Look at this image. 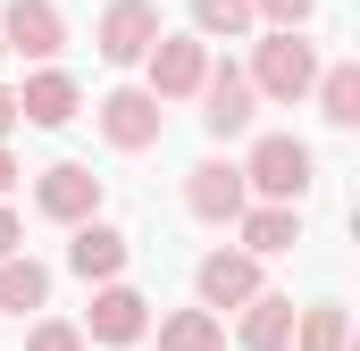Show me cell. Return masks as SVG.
<instances>
[{
    "mask_svg": "<svg viewBox=\"0 0 360 351\" xmlns=\"http://www.w3.org/2000/svg\"><path fill=\"white\" fill-rule=\"evenodd\" d=\"M235 168H243V184H252V201L302 209V192H310L319 159H310V143H302V134H260V143H252V159H235Z\"/></svg>",
    "mask_w": 360,
    "mask_h": 351,
    "instance_id": "1",
    "label": "cell"
},
{
    "mask_svg": "<svg viewBox=\"0 0 360 351\" xmlns=\"http://www.w3.org/2000/svg\"><path fill=\"white\" fill-rule=\"evenodd\" d=\"M184 209L201 218V226H235L243 209H252V184L235 159H201V168L184 176Z\"/></svg>",
    "mask_w": 360,
    "mask_h": 351,
    "instance_id": "8",
    "label": "cell"
},
{
    "mask_svg": "<svg viewBox=\"0 0 360 351\" xmlns=\"http://www.w3.org/2000/svg\"><path fill=\"white\" fill-rule=\"evenodd\" d=\"M252 92L260 100H310L319 84V51H310V34H260V51H252Z\"/></svg>",
    "mask_w": 360,
    "mask_h": 351,
    "instance_id": "2",
    "label": "cell"
},
{
    "mask_svg": "<svg viewBox=\"0 0 360 351\" xmlns=\"http://www.w3.org/2000/svg\"><path fill=\"white\" fill-rule=\"evenodd\" d=\"M76 109H84V92H76V76H68V67H34V76L17 84V126H42V134H59Z\"/></svg>",
    "mask_w": 360,
    "mask_h": 351,
    "instance_id": "12",
    "label": "cell"
},
{
    "mask_svg": "<svg viewBox=\"0 0 360 351\" xmlns=\"http://www.w3.org/2000/svg\"><path fill=\"white\" fill-rule=\"evenodd\" d=\"M126 260H134V234H126V226H109V218L76 226V243H68V267H76L84 284H117Z\"/></svg>",
    "mask_w": 360,
    "mask_h": 351,
    "instance_id": "13",
    "label": "cell"
},
{
    "mask_svg": "<svg viewBox=\"0 0 360 351\" xmlns=\"http://www.w3.org/2000/svg\"><path fill=\"white\" fill-rule=\"evenodd\" d=\"M42 301H51V267L25 260V251L0 260V310H42Z\"/></svg>",
    "mask_w": 360,
    "mask_h": 351,
    "instance_id": "18",
    "label": "cell"
},
{
    "mask_svg": "<svg viewBox=\"0 0 360 351\" xmlns=\"http://www.w3.org/2000/svg\"><path fill=\"white\" fill-rule=\"evenodd\" d=\"M252 109H260V92H252L243 67H210V76H201V126H210V143L252 134Z\"/></svg>",
    "mask_w": 360,
    "mask_h": 351,
    "instance_id": "10",
    "label": "cell"
},
{
    "mask_svg": "<svg viewBox=\"0 0 360 351\" xmlns=\"http://www.w3.org/2000/svg\"><path fill=\"white\" fill-rule=\"evenodd\" d=\"M344 343H352V326H344V310H335V301L293 310V351H344Z\"/></svg>",
    "mask_w": 360,
    "mask_h": 351,
    "instance_id": "20",
    "label": "cell"
},
{
    "mask_svg": "<svg viewBox=\"0 0 360 351\" xmlns=\"http://www.w3.org/2000/svg\"><path fill=\"white\" fill-rule=\"evenodd\" d=\"M319 117H327V126H360V67L352 59H335V67H319Z\"/></svg>",
    "mask_w": 360,
    "mask_h": 351,
    "instance_id": "16",
    "label": "cell"
},
{
    "mask_svg": "<svg viewBox=\"0 0 360 351\" xmlns=\"http://www.w3.org/2000/svg\"><path fill=\"white\" fill-rule=\"evenodd\" d=\"M0 42H8L17 59L51 67V59L68 51V17H59V0H8V8H0Z\"/></svg>",
    "mask_w": 360,
    "mask_h": 351,
    "instance_id": "7",
    "label": "cell"
},
{
    "mask_svg": "<svg viewBox=\"0 0 360 351\" xmlns=\"http://www.w3.org/2000/svg\"><path fill=\"white\" fill-rule=\"evenodd\" d=\"M25 351H84V335H76V318H34Z\"/></svg>",
    "mask_w": 360,
    "mask_h": 351,
    "instance_id": "22",
    "label": "cell"
},
{
    "mask_svg": "<svg viewBox=\"0 0 360 351\" xmlns=\"http://www.w3.org/2000/svg\"><path fill=\"white\" fill-rule=\"evenodd\" d=\"M252 17H260L269 34H302V25L319 17V0H252Z\"/></svg>",
    "mask_w": 360,
    "mask_h": 351,
    "instance_id": "21",
    "label": "cell"
},
{
    "mask_svg": "<svg viewBox=\"0 0 360 351\" xmlns=\"http://www.w3.org/2000/svg\"><path fill=\"white\" fill-rule=\"evenodd\" d=\"M160 351H226V326L210 310H168L160 318Z\"/></svg>",
    "mask_w": 360,
    "mask_h": 351,
    "instance_id": "17",
    "label": "cell"
},
{
    "mask_svg": "<svg viewBox=\"0 0 360 351\" xmlns=\"http://www.w3.org/2000/svg\"><path fill=\"white\" fill-rule=\"evenodd\" d=\"M8 184H17V159H8V151H0V192H8Z\"/></svg>",
    "mask_w": 360,
    "mask_h": 351,
    "instance_id": "25",
    "label": "cell"
},
{
    "mask_svg": "<svg viewBox=\"0 0 360 351\" xmlns=\"http://www.w3.org/2000/svg\"><path fill=\"white\" fill-rule=\"evenodd\" d=\"M17 243H25V226H17V209L0 201V260H17Z\"/></svg>",
    "mask_w": 360,
    "mask_h": 351,
    "instance_id": "23",
    "label": "cell"
},
{
    "mask_svg": "<svg viewBox=\"0 0 360 351\" xmlns=\"http://www.w3.org/2000/svg\"><path fill=\"white\" fill-rule=\"evenodd\" d=\"M193 293H201V310L218 318V310H243V301H260L269 284H260V260H252V251H210V260L193 267Z\"/></svg>",
    "mask_w": 360,
    "mask_h": 351,
    "instance_id": "11",
    "label": "cell"
},
{
    "mask_svg": "<svg viewBox=\"0 0 360 351\" xmlns=\"http://www.w3.org/2000/svg\"><path fill=\"white\" fill-rule=\"evenodd\" d=\"M151 42H160V0H109L101 25H92V51H101L109 67H134Z\"/></svg>",
    "mask_w": 360,
    "mask_h": 351,
    "instance_id": "6",
    "label": "cell"
},
{
    "mask_svg": "<svg viewBox=\"0 0 360 351\" xmlns=\"http://www.w3.org/2000/svg\"><path fill=\"white\" fill-rule=\"evenodd\" d=\"M143 67H151L143 92H151L160 109H168V100H193L201 76H210V42H201V34H160V42L143 51Z\"/></svg>",
    "mask_w": 360,
    "mask_h": 351,
    "instance_id": "4",
    "label": "cell"
},
{
    "mask_svg": "<svg viewBox=\"0 0 360 351\" xmlns=\"http://www.w3.org/2000/svg\"><path fill=\"white\" fill-rule=\"evenodd\" d=\"M243 351H285L293 343V301L285 293H260V301H243Z\"/></svg>",
    "mask_w": 360,
    "mask_h": 351,
    "instance_id": "15",
    "label": "cell"
},
{
    "mask_svg": "<svg viewBox=\"0 0 360 351\" xmlns=\"http://www.w3.org/2000/svg\"><path fill=\"white\" fill-rule=\"evenodd\" d=\"M92 117H101V143H109V151H151V143H160V126H168V109H160L143 84L101 92V100H92Z\"/></svg>",
    "mask_w": 360,
    "mask_h": 351,
    "instance_id": "5",
    "label": "cell"
},
{
    "mask_svg": "<svg viewBox=\"0 0 360 351\" xmlns=\"http://www.w3.org/2000/svg\"><path fill=\"white\" fill-rule=\"evenodd\" d=\"M0 59H8V42H0Z\"/></svg>",
    "mask_w": 360,
    "mask_h": 351,
    "instance_id": "26",
    "label": "cell"
},
{
    "mask_svg": "<svg viewBox=\"0 0 360 351\" xmlns=\"http://www.w3.org/2000/svg\"><path fill=\"white\" fill-rule=\"evenodd\" d=\"M76 335H84V343H109V351H126V343H143V335H151V301H143L134 284H101Z\"/></svg>",
    "mask_w": 360,
    "mask_h": 351,
    "instance_id": "9",
    "label": "cell"
},
{
    "mask_svg": "<svg viewBox=\"0 0 360 351\" xmlns=\"http://www.w3.org/2000/svg\"><path fill=\"white\" fill-rule=\"evenodd\" d=\"M260 17H252V0H193V34L201 42H243Z\"/></svg>",
    "mask_w": 360,
    "mask_h": 351,
    "instance_id": "19",
    "label": "cell"
},
{
    "mask_svg": "<svg viewBox=\"0 0 360 351\" xmlns=\"http://www.w3.org/2000/svg\"><path fill=\"white\" fill-rule=\"evenodd\" d=\"M34 209L51 218V226H92L101 218V176L84 159H51V168L34 176Z\"/></svg>",
    "mask_w": 360,
    "mask_h": 351,
    "instance_id": "3",
    "label": "cell"
},
{
    "mask_svg": "<svg viewBox=\"0 0 360 351\" xmlns=\"http://www.w3.org/2000/svg\"><path fill=\"white\" fill-rule=\"evenodd\" d=\"M235 234H243V251H252V260H276V251H293V243H302V209L252 201V209L235 218Z\"/></svg>",
    "mask_w": 360,
    "mask_h": 351,
    "instance_id": "14",
    "label": "cell"
},
{
    "mask_svg": "<svg viewBox=\"0 0 360 351\" xmlns=\"http://www.w3.org/2000/svg\"><path fill=\"white\" fill-rule=\"evenodd\" d=\"M8 126H17V92L0 84V134H8Z\"/></svg>",
    "mask_w": 360,
    "mask_h": 351,
    "instance_id": "24",
    "label": "cell"
}]
</instances>
